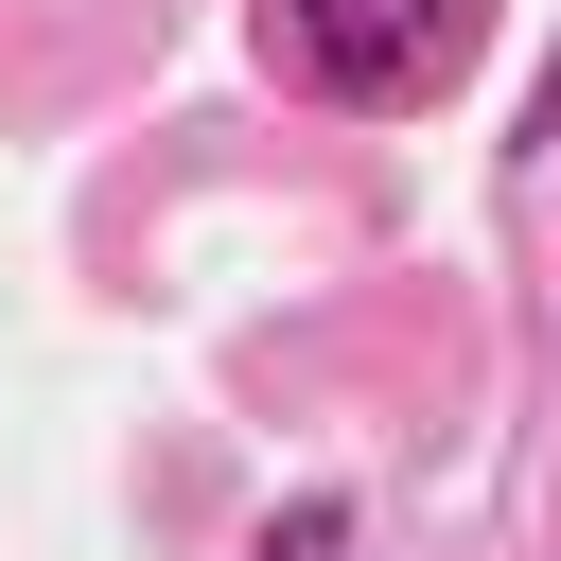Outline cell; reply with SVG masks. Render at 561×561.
<instances>
[{"label": "cell", "instance_id": "cell-1", "mask_svg": "<svg viewBox=\"0 0 561 561\" xmlns=\"http://www.w3.org/2000/svg\"><path fill=\"white\" fill-rule=\"evenodd\" d=\"M491 0H263V53L316 88V105H438L473 70Z\"/></svg>", "mask_w": 561, "mask_h": 561}]
</instances>
